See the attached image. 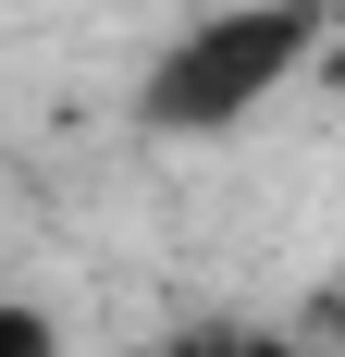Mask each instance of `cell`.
<instances>
[{
	"label": "cell",
	"mask_w": 345,
	"mask_h": 357,
	"mask_svg": "<svg viewBox=\"0 0 345 357\" xmlns=\"http://www.w3.org/2000/svg\"><path fill=\"white\" fill-rule=\"evenodd\" d=\"M309 37H321L309 0H247V13L185 25L161 50V74H148V123H161V136H222V123H247L284 74L309 62Z\"/></svg>",
	"instance_id": "obj_1"
},
{
	"label": "cell",
	"mask_w": 345,
	"mask_h": 357,
	"mask_svg": "<svg viewBox=\"0 0 345 357\" xmlns=\"http://www.w3.org/2000/svg\"><path fill=\"white\" fill-rule=\"evenodd\" d=\"M0 357H62V333L37 321V308H13V296H0Z\"/></svg>",
	"instance_id": "obj_2"
},
{
	"label": "cell",
	"mask_w": 345,
	"mask_h": 357,
	"mask_svg": "<svg viewBox=\"0 0 345 357\" xmlns=\"http://www.w3.org/2000/svg\"><path fill=\"white\" fill-rule=\"evenodd\" d=\"M185 357H235V345H185Z\"/></svg>",
	"instance_id": "obj_3"
}]
</instances>
